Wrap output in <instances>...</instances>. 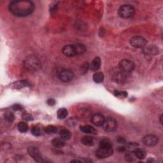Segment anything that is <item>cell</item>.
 <instances>
[{"label":"cell","instance_id":"ffe728a7","mask_svg":"<svg viewBox=\"0 0 163 163\" xmlns=\"http://www.w3.org/2000/svg\"><path fill=\"white\" fill-rule=\"evenodd\" d=\"M59 135H60L61 138L63 139L64 141L70 140V138L71 137V134L70 131L66 129L61 130V131H60Z\"/></svg>","mask_w":163,"mask_h":163},{"label":"cell","instance_id":"44dd1931","mask_svg":"<svg viewBox=\"0 0 163 163\" xmlns=\"http://www.w3.org/2000/svg\"><path fill=\"white\" fill-rule=\"evenodd\" d=\"M51 143L56 148H63L65 145L64 140L61 138H54L52 140Z\"/></svg>","mask_w":163,"mask_h":163},{"label":"cell","instance_id":"1f68e13d","mask_svg":"<svg viewBox=\"0 0 163 163\" xmlns=\"http://www.w3.org/2000/svg\"><path fill=\"white\" fill-rule=\"evenodd\" d=\"M23 119H24V120L26 121H31L33 120V117H32V116L28 113H25L23 115Z\"/></svg>","mask_w":163,"mask_h":163},{"label":"cell","instance_id":"2e32d148","mask_svg":"<svg viewBox=\"0 0 163 163\" xmlns=\"http://www.w3.org/2000/svg\"><path fill=\"white\" fill-rule=\"evenodd\" d=\"M80 131L84 133L87 134H92V135H96V129L93 128V127L90 126L89 125H85L80 127Z\"/></svg>","mask_w":163,"mask_h":163},{"label":"cell","instance_id":"5bb4252c","mask_svg":"<svg viewBox=\"0 0 163 163\" xmlns=\"http://www.w3.org/2000/svg\"><path fill=\"white\" fill-rule=\"evenodd\" d=\"M76 56L82 55L87 51L86 46L83 43H76L73 45Z\"/></svg>","mask_w":163,"mask_h":163},{"label":"cell","instance_id":"8992f818","mask_svg":"<svg viewBox=\"0 0 163 163\" xmlns=\"http://www.w3.org/2000/svg\"><path fill=\"white\" fill-rule=\"evenodd\" d=\"M117 123L114 118L108 117L104 120L103 128L107 132H114L117 129Z\"/></svg>","mask_w":163,"mask_h":163},{"label":"cell","instance_id":"d4e9b609","mask_svg":"<svg viewBox=\"0 0 163 163\" xmlns=\"http://www.w3.org/2000/svg\"><path fill=\"white\" fill-rule=\"evenodd\" d=\"M13 85L16 89H20V88L24 87L29 86L30 84V83H29V82L27 80H21V81L15 82Z\"/></svg>","mask_w":163,"mask_h":163},{"label":"cell","instance_id":"e575fe53","mask_svg":"<svg viewBox=\"0 0 163 163\" xmlns=\"http://www.w3.org/2000/svg\"><path fill=\"white\" fill-rule=\"evenodd\" d=\"M126 159L128 161H133V156L131 155V154L130 153H127L126 154Z\"/></svg>","mask_w":163,"mask_h":163},{"label":"cell","instance_id":"74e56055","mask_svg":"<svg viewBox=\"0 0 163 163\" xmlns=\"http://www.w3.org/2000/svg\"><path fill=\"white\" fill-rule=\"evenodd\" d=\"M162 115H161L160 116V122H161V124H162Z\"/></svg>","mask_w":163,"mask_h":163},{"label":"cell","instance_id":"d6a6232c","mask_svg":"<svg viewBox=\"0 0 163 163\" xmlns=\"http://www.w3.org/2000/svg\"><path fill=\"white\" fill-rule=\"evenodd\" d=\"M12 108L13 109V110H15V111H19V110H23V107L19 104H16L12 107Z\"/></svg>","mask_w":163,"mask_h":163},{"label":"cell","instance_id":"f1b7e54d","mask_svg":"<svg viewBox=\"0 0 163 163\" xmlns=\"http://www.w3.org/2000/svg\"><path fill=\"white\" fill-rule=\"evenodd\" d=\"M31 132L35 136H40L41 135V129L38 126H33L31 129Z\"/></svg>","mask_w":163,"mask_h":163},{"label":"cell","instance_id":"4fadbf2b","mask_svg":"<svg viewBox=\"0 0 163 163\" xmlns=\"http://www.w3.org/2000/svg\"><path fill=\"white\" fill-rule=\"evenodd\" d=\"M127 73H124L121 71H120L118 73H116L114 76L115 81L118 83V84H124L126 82L127 80Z\"/></svg>","mask_w":163,"mask_h":163},{"label":"cell","instance_id":"836d02e7","mask_svg":"<svg viewBox=\"0 0 163 163\" xmlns=\"http://www.w3.org/2000/svg\"><path fill=\"white\" fill-rule=\"evenodd\" d=\"M47 103L49 106H54L56 104V101L53 98H49L47 101Z\"/></svg>","mask_w":163,"mask_h":163},{"label":"cell","instance_id":"603a6c76","mask_svg":"<svg viewBox=\"0 0 163 163\" xmlns=\"http://www.w3.org/2000/svg\"><path fill=\"white\" fill-rule=\"evenodd\" d=\"M17 129L20 133H26L29 129V126L27 123L24 122H20L17 125Z\"/></svg>","mask_w":163,"mask_h":163},{"label":"cell","instance_id":"4dcf8cb0","mask_svg":"<svg viewBox=\"0 0 163 163\" xmlns=\"http://www.w3.org/2000/svg\"><path fill=\"white\" fill-rule=\"evenodd\" d=\"M90 68V66H89V64L88 63H85L84 64H83L82 67H81V73L82 74H84L86 72H87V70H88V69Z\"/></svg>","mask_w":163,"mask_h":163},{"label":"cell","instance_id":"d590c367","mask_svg":"<svg viewBox=\"0 0 163 163\" xmlns=\"http://www.w3.org/2000/svg\"><path fill=\"white\" fill-rule=\"evenodd\" d=\"M117 140L118 141V142H119L120 143H124L126 142L125 140L123 138H118Z\"/></svg>","mask_w":163,"mask_h":163},{"label":"cell","instance_id":"ba28073f","mask_svg":"<svg viewBox=\"0 0 163 163\" xmlns=\"http://www.w3.org/2000/svg\"><path fill=\"white\" fill-rule=\"evenodd\" d=\"M59 80L63 82H69L72 80L74 77V74L73 71L68 69H64L62 70L58 75Z\"/></svg>","mask_w":163,"mask_h":163},{"label":"cell","instance_id":"5b68a950","mask_svg":"<svg viewBox=\"0 0 163 163\" xmlns=\"http://www.w3.org/2000/svg\"><path fill=\"white\" fill-rule=\"evenodd\" d=\"M135 64L133 61L129 59H123L119 64V68L120 71L125 73H129L135 69Z\"/></svg>","mask_w":163,"mask_h":163},{"label":"cell","instance_id":"f546056e","mask_svg":"<svg viewBox=\"0 0 163 163\" xmlns=\"http://www.w3.org/2000/svg\"><path fill=\"white\" fill-rule=\"evenodd\" d=\"M114 95L119 97V98H125L127 96H128V93H127L126 91H120V90H115L114 92Z\"/></svg>","mask_w":163,"mask_h":163},{"label":"cell","instance_id":"277c9868","mask_svg":"<svg viewBox=\"0 0 163 163\" xmlns=\"http://www.w3.org/2000/svg\"><path fill=\"white\" fill-rule=\"evenodd\" d=\"M113 154V145H99V148L96 152V155L99 159L110 157Z\"/></svg>","mask_w":163,"mask_h":163},{"label":"cell","instance_id":"6da1fadb","mask_svg":"<svg viewBox=\"0 0 163 163\" xmlns=\"http://www.w3.org/2000/svg\"><path fill=\"white\" fill-rule=\"evenodd\" d=\"M10 12L17 17H26L31 15L35 8V3L29 0L12 1L9 4Z\"/></svg>","mask_w":163,"mask_h":163},{"label":"cell","instance_id":"cb8c5ba5","mask_svg":"<svg viewBox=\"0 0 163 163\" xmlns=\"http://www.w3.org/2000/svg\"><path fill=\"white\" fill-rule=\"evenodd\" d=\"M68 114V110L66 109V108H60L59 110H58L57 113V118L59 119H64L66 118Z\"/></svg>","mask_w":163,"mask_h":163},{"label":"cell","instance_id":"8d00e7d4","mask_svg":"<svg viewBox=\"0 0 163 163\" xmlns=\"http://www.w3.org/2000/svg\"><path fill=\"white\" fill-rule=\"evenodd\" d=\"M118 150L119 152H124L126 149L125 147H119L118 148Z\"/></svg>","mask_w":163,"mask_h":163},{"label":"cell","instance_id":"7402d4cb","mask_svg":"<svg viewBox=\"0 0 163 163\" xmlns=\"http://www.w3.org/2000/svg\"><path fill=\"white\" fill-rule=\"evenodd\" d=\"M104 80V75L101 72H96L93 75V80L95 82L99 84V83L103 82Z\"/></svg>","mask_w":163,"mask_h":163},{"label":"cell","instance_id":"4316f807","mask_svg":"<svg viewBox=\"0 0 163 163\" xmlns=\"http://www.w3.org/2000/svg\"><path fill=\"white\" fill-rule=\"evenodd\" d=\"M45 132L48 134V135H51V134H54L57 131V128L56 126H54L53 125H49L48 126H47L45 128Z\"/></svg>","mask_w":163,"mask_h":163},{"label":"cell","instance_id":"3957f363","mask_svg":"<svg viewBox=\"0 0 163 163\" xmlns=\"http://www.w3.org/2000/svg\"><path fill=\"white\" fill-rule=\"evenodd\" d=\"M118 13L121 17L129 19L135 15V9L131 5H124L119 8Z\"/></svg>","mask_w":163,"mask_h":163},{"label":"cell","instance_id":"e0dca14e","mask_svg":"<svg viewBox=\"0 0 163 163\" xmlns=\"http://www.w3.org/2000/svg\"><path fill=\"white\" fill-rule=\"evenodd\" d=\"M144 52L147 54L155 55L159 52V49L154 45H149L148 47H144Z\"/></svg>","mask_w":163,"mask_h":163},{"label":"cell","instance_id":"f35d334b","mask_svg":"<svg viewBox=\"0 0 163 163\" xmlns=\"http://www.w3.org/2000/svg\"><path fill=\"white\" fill-rule=\"evenodd\" d=\"M81 162L80 161H78V160H72L71 161V162Z\"/></svg>","mask_w":163,"mask_h":163},{"label":"cell","instance_id":"30bf717a","mask_svg":"<svg viewBox=\"0 0 163 163\" xmlns=\"http://www.w3.org/2000/svg\"><path fill=\"white\" fill-rule=\"evenodd\" d=\"M143 143L148 147L155 146L158 142V138L154 135H147L142 139Z\"/></svg>","mask_w":163,"mask_h":163},{"label":"cell","instance_id":"83f0119b","mask_svg":"<svg viewBox=\"0 0 163 163\" xmlns=\"http://www.w3.org/2000/svg\"><path fill=\"white\" fill-rule=\"evenodd\" d=\"M14 119H15V117H14V115L12 112L7 111L5 114V119L8 123H12L14 121Z\"/></svg>","mask_w":163,"mask_h":163},{"label":"cell","instance_id":"d6986e66","mask_svg":"<svg viewBox=\"0 0 163 163\" xmlns=\"http://www.w3.org/2000/svg\"><path fill=\"white\" fill-rule=\"evenodd\" d=\"M134 152H135L136 157L139 159H143L145 158L147 155L146 151L142 149V148H138L137 149H136L135 151H134Z\"/></svg>","mask_w":163,"mask_h":163},{"label":"cell","instance_id":"ac0fdd59","mask_svg":"<svg viewBox=\"0 0 163 163\" xmlns=\"http://www.w3.org/2000/svg\"><path fill=\"white\" fill-rule=\"evenodd\" d=\"M81 142L83 145L88 147L93 146L94 144H95V142H94V140L92 138L88 136L83 137L81 140Z\"/></svg>","mask_w":163,"mask_h":163},{"label":"cell","instance_id":"7a4b0ae2","mask_svg":"<svg viewBox=\"0 0 163 163\" xmlns=\"http://www.w3.org/2000/svg\"><path fill=\"white\" fill-rule=\"evenodd\" d=\"M24 66L30 72H35L41 68V62L37 57L29 56L24 61Z\"/></svg>","mask_w":163,"mask_h":163},{"label":"cell","instance_id":"7c38bea8","mask_svg":"<svg viewBox=\"0 0 163 163\" xmlns=\"http://www.w3.org/2000/svg\"><path fill=\"white\" fill-rule=\"evenodd\" d=\"M62 52L67 57H73L76 56L73 45H66L63 47Z\"/></svg>","mask_w":163,"mask_h":163},{"label":"cell","instance_id":"9a60e30c","mask_svg":"<svg viewBox=\"0 0 163 163\" xmlns=\"http://www.w3.org/2000/svg\"><path fill=\"white\" fill-rule=\"evenodd\" d=\"M101 59L99 57H96L92 61L91 64L90 66V69L92 71H96L99 70L101 67Z\"/></svg>","mask_w":163,"mask_h":163},{"label":"cell","instance_id":"52a82bcc","mask_svg":"<svg viewBox=\"0 0 163 163\" xmlns=\"http://www.w3.org/2000/svg\"><path fill=\"white\" fill-rule=\"evenodd\" d=\"M147 43L146 39L140 36H135L130 40V44L135 48H143L144 47H145Z\"/></svg>","mask_w":163,"mask_h":163},{"label":"cell","instance_id":"9c48e42d","mask_svg":"<svg viewBox=\"0 0 163 163\" xmlns=\"http://www.w3.org/2000/svg\"><path fill=\"white\" fill-rule=\"evenodd\" d=\"M28 152L29 155L34 159L36 162H40L43 161V159L40 152L35 147H30L28 148Z\"/></svg>","mask_w":163,"mask_h":163},{"label":"cell","instance_id":"484cf974","mask_svg":"<svg viewBox=\"0 0 163 163\" xmlns=\"http://www.w3.org/2000/svg\"><path fill=\"white\" fill-rule=\"evenodd\" d=\"M139 147V145L135 142H129L126 144V149L129 152H134Z\"/></svg>","mask_w":163,"mask_h":163},{"label":"cell","instance_id":"8fae6325","mask_svg":"<svg viewBox=\"0 0 163 163\" xmlns=\"http://www.w3.org/2000/svg\"><path fill=\"white\" fill-rule=\"evenodd\" d=\"M104 120H105V119H104L103 115L100 114H96L92 117L91 122L96 126H103Z\"/></svg>","mask_w":163,"mask_h":163}]
</instances>
